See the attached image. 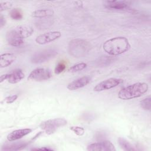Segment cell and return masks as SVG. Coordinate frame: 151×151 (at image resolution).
Masks as SVG:
<instances>
[{
	"label": "cell",
	"mask_w": 151,
	"mask_h": 151,
	"mask_svg": "<svg viewBox=\"0 0 151 151\" xmlns=\"http://www.w3.org/2000/svg\"><path fill=\"white\" fill-rule=\"evenodd\" d=\"M130 47L128 40L124 37H117L105 41L103 48L108 54L113 56L120 55L127 51Z\"/></svg>",
	"instance_id": "cell-1"
},
{
	"label": "cell",
	"mask_w": 151,
	"mask_h": 151,
	"mask_svg": "<svg viewBox=\"0 0 151 151\" xmlns=\"http://www.w3.org/2000/svg\"><path fill=\"white\" fill-rule=\"evenodd\" d=\"M148 88L147 83H136L120 90L118 93V97L124 100L139 97L145 94Z\"/></svg>",
	"instance_id": "cell-2"
},
{
	"label": "cell",
	"mask_w": 151,
	"mask_h": 151,
	"mask_svg": "<svg viewBox=\"0 0 151 151\" xmlns=\"http://www.w3.org/2000/svg\"><path fill=\"white\" fill-rule=\"evenodd\" d=\"M91 46L90 43L83 39L76 38L71 40L68 45V53L74 57H86L90 52Z\"/></svg>",
	"instance_id": "cell-3"
},
{
	"label": "cell",
	"mask_w": 151,
	"mask_h": 151,
	"mask_svg": "<svg viewBox=\"0 0 151 151\" xmlns=\"http://www.w3.org/2000/svg\"><path fill=\"white\" fill-rule=\"evenodd\" d=\"M67 121L63 118L50 119L42 122L40 124L41 129L47 134H53L58 129L64 126Z\"/></svg>",
	"instance_id": "cell-4"
},
{
	"label": "cell",
	"mask_w": 151,
	"mask_h": 151,
	"mask_svg": "<svg viewBox=\"0 0 151 151\" xmlns=\"http://www.w3.org/2000/svg\"><path fill=\"white\" fill-rule=\"evenodd\" d=\"M58 54V51L55 48H48L34 54L31 58V62L34 64L44 63L54 58Z\"/></svg>",
	"instance_id": "cell-5"
},
{
	"label": "cell",
	"mask_w": 151,
	"mask_h": 151,
	"mask_svg": "<svg viewBox=\"0 0 151 151\" xmlns=\"http://www.w3.org/2000/svg\"><path fill=\"white\" fill-rule=\"evenodd\" d=\"M51 77L52 74L49 69L45 68H37L30 73L28 79L36 81H42L47 80Z\"/></svg>",
	"instance_id": "cell-6"
},
{
	"label": "cell",
	"mask_w": 151,
	"mask_h": 151,
	"mask_svg": "<svg viewBox=\"0 0 151 151\" xmlns=\"http://www.w3.org/2000/svg\"><path fill=\"white\" fill-rule=\"evenodd\" d=\"M6 40L10 45L13 47H19L24 43V38L15 27L6 32Z\"/></svg>",
	"instance_id": "cell-7"
},
{
	"label": "cell",
	"mask_w": 151,
	"mask_h": 151,
	"mask_svg": "<svg viewBox=\"0 0 151 151\" xmlns=\"http://www.w3.org/2000/svg\"><path fill=\"white\" fill-rule=\"evenodd\" d=\"M123 83V80L120 78H110L104 80L98 84H97L94 88L93 90L94 91H101L103 90H109L114 88L121 83Z\"/></svg>",
	"instance_id": "cell-8"
},
{
	"label": "cell",
	"mask_w": 151,
	"mask_h": 151,
	"mask_svg": "<svg viewBox=\"0 0 151 151\" xmlns=\"http://www.w3.org/2000/svg\"><path fill=\"white\" fill-rule=\"evenodd\" d=\"M87 150L88 151H116V148L111 142L105 140L90 144Z\"/></svg>",
	"instance_id": "cell-9"
},
{
	"label": "cell",
	"mask_w": 151,
	"mask_h": 151,
	"mask_svg": "<svg viewBox=\"0 0 151 151\" xmlns=\"http://www.w3.org/2000/svg\"><path fill=\"white\" fill-rule=\"evenodd\" d=\"M61 36V33L60 31H50L37 36L35 38V41L38 44L43 45L54 41Z\"/></svg>",
	"instance_id": "cell-10"
},
{
	"label": "cell",
	"mask_w": 151,
	"mask_h": 151,
	"mask_svg": "<svg viewBox=\"0 0 151 151\" xmlns=\"http://www.w3.org/2000/svg\"><path fill=\"white\" fill-rule=\"evenodd\" d=\"M91 80V78L89 76H83L80 77L67 85V88L70 90H76L82 88L87 85Z\"/></svg>",
	"instance_id": "cell-11"
},
{
	"label": "cell",
	"mask_w": 151,
	"mask_h": 151,
	"mask_svg": "<svg viewBox=\"0 0 151 151\" xmlns=\"http://www.w3.org/2000/svg\"><path fill=\"white\" fill-rule=\"evenodd\" d=\"M104 6L111 10H124L129 8L128 4L122 1H107L104 2Z\"/></svg>",
	"instance_id": "cell-12"
},
{
	"label": "cell",
	"mask_w": 151,
	"mask_h": 151,
	"mask_svg": "<svg viewBox=\"0 0 151 151\" xmlns=\"http://www.w3.org/2000/svg\"><path fill=\"white\" fill-rule=\"evenodd\" d=\"M31 132L32 129H22L15 130L8 134L7 140L9 142L15 141L28 134Z\"/></svg>",
	"instance_id": "cell-13"
},
{
	"label": "cell",
	"mask_w": 151,
	"mask_h": 151,
	"mask_svg": "<svg viewBox=\"0 0 151 151\" xmlns=\"http://www.w3.org/2000/svg\"><path fill=\"white\" fill-rule=\"evenodd\" d=\"M0 58L1 68H5L9 66L16 60V56L13 53L10 52L1 54Z\"/></svg>",
	"instance_id": "cell-14"
},
{
	"label": "cell",
	"mask_w": 151,
	"mask_h": 151,
	"mask_svg": "<svg viewBox=\"0 0 151 151\" xmlns=\"http://www.w3.org/2000/svg\"><path fill=\"white\" fill-rule=\"evenodd\" d=\"M25 77V74L22 70L16 69L9 74L8 81L11 84H15L19 82Z\"/></svg>",
	"instance_id": "cell-15"
},
{
	"label": "cell",
	"mask_w": 151,
	"mask_h": 151,
	"mask_svg": "<svg viewBox=\"0 0 151 151\" xmlns=\"http://www.w3.org/2000/svg\"><path fill=\"white\" fill-rule=\"evenodd\" d=\"M28 145V142H14L12 143H6L3 145L1 147V150H22Z\"/></svg>",
	"instance_id": "cell-16"
},
{
	"label": "cell",
	"mask_w": 151,
	"mask_h": 151,
	"mask_svg": "<svg viewBox=\"0 0 151 151\" xmlns=\"http://www.w3.org/2000/svg\"><path fill=\"white\" fill-rule=\"evenodd\" d=\"M54 11L51 9H38L34 11L31 16L34 18H42L45 17H50L54 15Z\"/></svg>",
	"instance_id": "cell-17"
},
{
	"label": "cell",
	"mask_w": 151,
	"mask_h": 151,
	"mask_svg": "<svg viewBox=\"0 0 151 151\" xmlns=\"http://www.w3.org/2000/svg\"><path fill=\"white\" fill-rule=\"evenodd\" d=\"M16 28L24 39L30 37L34 32L33 28L29 25H21L17 27Z\"/></svg>",
	"instance_id": "cell-18"
},
{
	"label": "cell",
	"mask_w": 151,
	"mask_h": 151,
	"mask_svg": "<svg viewBox=\"0 0 151 151\" xmlns=\"http://www.w3.org/2000/svg\"><path fill=\"white\" fill-rule=\"evenodd\" d=\"M114 60H115L114 57L104 55L99 58L98 60L96 61V63L97 65L100 67L107 66L110 64L111 63H113L114 61Z\"/></svg>",
	"instance_id": "cell-19"
},
{
	"label": "cell",
	"mask_w": 151,
	"mask_h": 151,
	"mask_svg": "<svg viewBox=\"0 0 151 151\" xmlns=\"http://www.w3.org/2000/svg\"><path fill=\"white\" fill-rule=\"evenodd\" d=\"M118 143L120 147L125 151L136 150V149L128 141L122 137H119L118 139Z\"/></svg>",
	"instance_id": "cell-20"
},
{
	"label": "cell",
	"mask_w": 151,
	"mask_h": 151,
	"mask_svg": "<svg viewBox=\"0 0 151 151\" xmlns=\"http://www.w3.org/2000/svg\"><path fill=\"white\" fill-rule=\"evenodd\" d=\"M10 17L14 20H20L22 18V12L19 8H14L9 12Z\"/></svg>",
	"instance_id": "cell-21"
},
{
	"label": "cell",
	"mask_w": 151,
	"mask_h": 151,
	"mask_svg": "<svg viewBox=\"0 0 151 151\" xmlns=\"http://www.w3.org/2000/svg\"><path fill=\"white\" fill-rule=\"evenodd\" d=\"M151 98L150 96H148L140 101V105L142 109L146 110H150L151 108Z\"/></svg>",
	"instance_id": "cell-22"
},
{
	"label": "cell",
	"mask_w": 151,
	"mask_h": 151,
	"mask_svg": "<svg viewBox=\"0 0 151 151\" xmlns=\"http://www.w3.org/2000/svg\"><path fill=\"white\" fill-rule=\"evenodd\" d=\"M87 67V64L84 63H81L79 64H75L70 68L68 71L71 73H75L77 71H81Z\"/></svg>",
	"instance_id": "cell-23"
},
{
	"label": "cell",
	"mask_w": 151,
	"mask_h": 151,
	"mask_svg": "<svg viewBox=\"0 0 151 151\" xmlns=\"http://www.w3.org/2000/svg\"><path fill=\"white\" fill-rule=\"evenodd\" d=\"M70 129L77 136H83L85 133L84 129L80 126H71L70 127Z\"/></svg>",
	"instance_id": "cell-24"
},
{
	"label": "cell",
	"mask_w": 151,
	"mask_h": 151,
	"mask_svg": "<svg viewBox=\"0 0 151 151\" xmlns=\"http://www.w3.org/2000/svg\"><path fill=\"white\" fill-rule=\"evenodd\" d=\"M65 67H66L65 64L64 62L61 61L57 64L54 70V72L55 74H59L61 73L63 71H64V70L65 69Z\"/></svg>",
	"instance_id": "cell-25"
},
{
	"label": "cell",
	"mask_w": 151,
	"mask_h": 151,
	"mask_svg": "<svg viewBox=\"0 0 151 151\" xmlns=\"http://www.w3.org/2000/svg\"><path fill=\"white\" fill-rule=\"evenodd\" d=\"M12 3L9 1H4L0 2V9L1 11H3L11 8L12 6Z\"/></svg>",
	"instance_id": "cell-26"
},
{
	"label": "cell",
	"mask_w": 151,
	"mask_h": 151,
	"mask_svg": "<svg viewBox=\"0 0 151 151\" xmlns=\"http://www.w3.org/2000/svg\"><path fill=\"white\" fill-rule=\"evenodd\" d=\"M17 98H18V95H16V94L9 96L5 99V101L8 104H11L14 102L17 99Z\"/></svg>",
	"instance_id": "cell-27"
},
{
	"label": "cell",
	"mask_w": 151,
	"mask_h": 151,
	"mask_svg": "<svg viewBox=\"0 0 151 151\" xmlns=\"http://www.w3.org/2000/svg\"><path fill=\"white\" fill-rule=\"evenodd\" d=\"M6 24V20L2 15L0 17V27L2 28Z\"/></svg>",
	"instance_id": "cell-28"
},
{
	"label": "cell",
	"mask_w": 151,
	"mask_h": 151,
	"mask_svg": "<svg viewBox=\"0 0 151 151\" xmlns=\"http://www.w3.org/2000/svg\"><path fill=\"white\" fill-rule=\"evenodd\" d=\"M8 77H9V74H5L2 75L0 77V83H2L4 81L8 80Z\"/></svg>",
	"instance_id": "cell-29"
},
{
	"label": "cell",
	"mask_w": 151,
	"mask_h": 151,
	"mask_svg": "<svg viewBox=\"0 0 151 151\" xmlns=\"http://www.w3.org/2000/svg\"><path fill=\"white\" fill-rule=\"evenodd\" d=\"M32 150H52L53 149L51 148H49L47 147H43L41 148H35V149H32Z\"/></svg>",
	"instance_id": "cell-30"
}]
</instances>
